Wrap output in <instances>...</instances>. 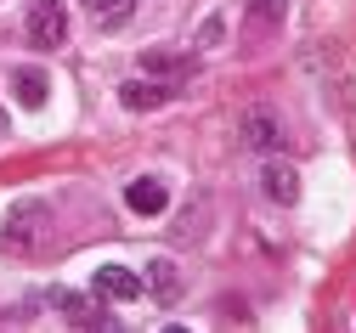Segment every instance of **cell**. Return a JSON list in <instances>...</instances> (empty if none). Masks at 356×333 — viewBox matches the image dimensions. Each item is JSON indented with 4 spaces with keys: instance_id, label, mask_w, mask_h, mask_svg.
Masks as SVG:
<instances>
[{
    "instance_id": "3957f363",
    "label": "cell",
    "mask_w": 356,
    "mask_h": 333,
    "mask_svg": "<svg viewBox=\"0 0 356 333\" xmlns=\"http://www.w3.org/2000/svg\"><path fill=\"white\" fill-rule=\"evenodd\" d=\"M238 136H243V147H260V153H277L283 141H289L283 113H272V108H249L243 124H238Z\"/></svg>"
},
{
    "instance_id": "277c9868",
    "label": "cell",
    "mask_w": 356,
    "mask_h": 333,
    "mask_svg": "<svg viewBox=\"0 0 356 333\" xmlns=\"http://www.w3.org/2000/svg\"><path fill=\"white\" fill-rule=\"evenodd\" d=\"M289 17V0H249V12H243V40L260 45V40H272Z\"/></svg>"
},
{
    "instance_id": "7c38bea8",
    "label": "cell",
    "mask_w": 356,
    "mask_h": 333,
    "mask_svg": "<svg viewBox=\"0 0 356 333\" xmlns=\"http://www.w3.org/2000/svg\"><path fill=\"white\" fill-rule=\"evenodd\" d=\"M12 90H17V102H23V108H46L51 79L40 74V68H17V74H12Z\"/></svg>"
},
{
    "instance_id": "52a82bcc",
    "label": "cell",
    "mask_w": 356,
    "mask_h": 333,
    "mask_svg": "<svg viewBox=\"0 0 356 333\" xmlns=\"http://www.w3.org/2000/svg\"><path fill=\"white\" fill-rule=\"evenodd\" d=\"M124 204H130V215H164L170 209V186L159 175H136L124 186Z\"/></svg>"
},
{
    "instance_id": "ba28073f",
    "label": "cell",
    "mask_w": 356,
    "mask_h": 333,
    "mask_svg": "<svg viewBox=\"0 0 356 333\" xmlns=\"http://www.w3.org/2000/svg\"><path fill=\"white\" fill-rule=\"evenodd\" d=\"M260 186H266V198H272V204H294L300 198V170L289 164V159H266V170H260Z\"/></svg>"
},
{
    "instance_id": "30bf717a",
    "label": "cell",
    "mask_w": 356,
    "mask_h": 333,
    "mask_svg": "<svg viewBox=\"0 0 356 333\" xmlns=\"http://www.w3.org/2000/svg\"><path fill=\"white\" fill-rule=\"evenodd\" d=\"M51 305H57L68 322H79V327H113V316H108L102 305H91V300L74 294V289H51Z\"/></svg>"
},
{
    "instance_id": "9c48e42d",
    "label": "cell",
    "mask_w": 356,
    "mask_h": 333,
    "mask_svg": "<svg viewBox=\"0 0 356 333\" xmlns=\"http://www.w3.org/2000/svg\"><path fill=\"white\" fill-rule=\"evenodd\" d=\"M142 289H147L159 305H175V300H181V266H175V260H147Z\"/></svg>"
},
{
    "instance_id": "8992f818",
    "label": "cell",
    "mask_w": 356,
    "mask_h": 333,
    "mask_svg": "<svg viewBox=\"0 0 356 333\" xmlns=\"http://www.w3.org/2000/svg\"><path fill=\"white\" fill-rule=\"evenodd\" d=\"M142 74H153V79H193L198 74V57L193 51H164V45H153V51H142Z\"/></svg>"
},
{
    "instance_id": "5b68a950",
    "label": "cell",
    "mask_w": 356,
    "mask_h": 333,
    "mask_svg": "<svg viewBox=\"0 0 356 333\" xmlns=\"http://www.w3.org/2000/svg\"><path fill=\"white\" fill-rule=\"evenodd\" d=\"M181 79H170V85H147V79H130V85H119V102L130 108V113H147V108H164V102H175L181 97Z\"/></svg>"
},
{
    "instance_id": "4fadbf2b",
    "label": "cell",
    "mask_w": 356,
    "mask_h": 333,
    "mask_svg": "<svg viewBox=\"0 0 356 333\" xmlns=\"http://www.w3.org/2000/svg\"><path fill=\"white\" fill-rule=\"evenodd\" d=\"M85 12H91L97 29H124L130 12H136V0H85Z\"/></svg>"
},
{
    "instance_id": "9a60e30c",
    "label": "cell",
    "mask_w": 356,
    "mask_h": 333,
    "mask_svg": "<svg viewBox=\"0 0 356 333\" xmlns=\"http://www.w3.org/2000/svg\"><path fill=\"white\" fill-rule=\"evenodd\" d=\"M0 136H6V108H0Z\"/></svg>"
},
{
    "instance_id": "6da1fadb",
    "label": "cell",
    "mask_w": 356,
    "mask_h": 333,
    "mask_svg": "<svg viewBox=\"0 0 356 333\" xmlns=\"http://www.w3.org/2000/svg\"><path fill=\"white\" fill-rule=\"evenodd\" d=\"M46 237H51V209H46V204H17V209L6 215V226H0V249L34 254Z\"/></svg>"
},
{
    "instance_id": "7a4b0ae2",
    "label": "cell",
    "mask_w": 356,
    "mask_h": 333,
    "mask_svg": "<svg viewBox=\"0 0 356 333\" xmlns=\"http://www.w3.org/2000/svg\"><path fill=\"white\" fill-rule=\"evenodd\" d=\"M23 34L34 51H57V45L68 40V6L63 0H34L29 17H23Z\"/></svg>"
},
{
    "instance_id": "5bb4252c",
    "label": "cell",
    "mask_w": 356,
    "mask_h": 333,
    "mask_svg": "<svg viewBox=\"0 0 356 333\" xmlns=\"http://www.w3.org/2000/svg\"><path fill=\"white\" fill-rule=\"evenodd\" d=\"M198 40H204V45H220V40H227V17H209Z\"/></svg>"
},
{
    "instance_id": "8fae6325",
    "label": "cell",
    "mask_w": 356,
    "mask_h": 333,
    "mask_svg": "<svg viewBox=\"0 0 356 333\" xmlns=\"http://www.w3.org/2000/svg\"><path fill=\"white\" fill-rule=\"evenodd\" d=\"M97 300H142V277L124 266H97Z\"/></svg>"
}]
</instances>
